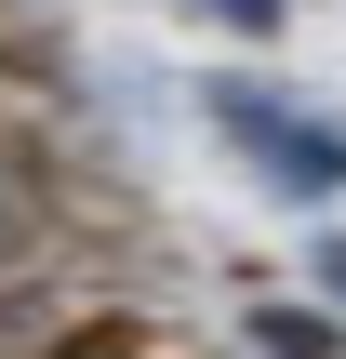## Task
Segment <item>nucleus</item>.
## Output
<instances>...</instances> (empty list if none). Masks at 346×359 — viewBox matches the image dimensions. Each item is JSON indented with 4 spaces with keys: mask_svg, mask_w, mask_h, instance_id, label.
Here are the masks:
<instances>
[{
    "mask_svg": "<svg viewBox=\"0 0 346 359\" xmlns=\"http://www.w3.org/2000/svg\"><path fill=\"white\" fill-rule=\"evenodd\" d=\"M307 280H320V293H333V306H346V226H333V240H320V253H307Z\"/></svg>",
    "mask_w": 346,
    "mask_h": 359,
    "instance_id": "nucleus-5",
    "label": "nucleus"
},
{
    "mask_svg": "<svg viewBox=\"0 0 346 359\" xmlns=\"http://www.w3.org/2000/svg\"><path fill=\"white\" fill-rule=\"evenodd\" d=\"M240 346H280V359H333L346 320H320V306H240Z\"/></svg>",
    "mask_w": 346,
    "mask_h": 359,
    "instance_id": "nucleus-2",
    "label": "nucleus"
},
{
    "mask_svg": "<svg viewBox=\"0 0 346 359\" xmlns=\"http://www.w3.org/2000/svg\"><path fill=\"white\" fill-rule=\"evenodd\" d=\"M13 266H27V200H13V173H0V333H13Z\"/></svg>",
    "mask_w": 346,
    "mask_h": 359,
    "instance_id": "nucleus-3",
    "label": "nucleus"
},
{
    "mask_svg": "<svg viewBox=\"0 0 346 359\" xmlns=\"http://www.w3.org/2000/svg\"><path fill=\"white\" fill-rule=\"evenodd\" d=\"M187 13H213V27H240V40H267V27H280L293 0H187Z\"/></svg>",
    "mask_w": 346,
    "mask_h": 359,
    "instance_id": "nucleus-4",
    "label": "nucleus"
},
{
    "mask_svg": "<svg viewBox=\"0 0 346 359\" xmlns=\"http://www.w3.org/2000/svg\"><path fill=\"white\" fill-rule=\"evenodd\" d=\"M213 133H227L267 187H293V200L346 187V120H307L280 80H213Z\"/></svg>",
    "mask_w": 346,
    "mask_h": 359,
    "instance_id": "nucleus-1",
    "label": "nucleus"
}]
</instances>
